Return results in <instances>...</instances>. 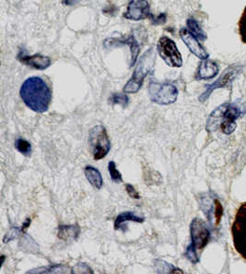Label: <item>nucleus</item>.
<instances>
[{"mask_svg": "<svg viewBox=\"0 0 246 274\" xmlns=\"http://www.w3.org/2000/svg\"><path fill=\"white\" fill-rule=\"evenodd\" d=\"M156 63V52L153 47L147 49L138 60L137 67L133 73L132 77L128 81L124 91L126 93H136L142 87L145 78L152 72Z\"/></svg>", "mask_w": 246, "mask_h": 274, "instance_id": "obj_3", "label": "nucleus"}, {"mask_svg": "<svg viewBox=\"0 0 246 274\" xmlns=\"http://www.w3.org/2000/svg\"><path fill=\"white\" fill-rule=\"evenodd\" d=\"M238 26H239V34L241 36V41L246 43V6L242 11L241 18L239 19Z\"/></svg>", "mask_w": 246, "mask_h": 274, "instance_id": "obj_22", "label": "nucleus"}, {"mask_svg": "<svg viewBox=\"0 0 246 274\" xmlns=\"http://www.w3.org/2000/svg\"><path fill=\"white\" fill-rule=\"evenodd\" d=\"M85 177L87 178V180L90 182V185L95 188H103L104 186V180H103V177L100 173L98 169L95 168L93 166H86L85 167Z\"/></svg>", "mask_w": 246, "mask_h": 274, "instance_id": "obj_17", "label": "nucleus"}, {"mask_svg": "<svg viewBox=\"0 0 246 274\" xmlns=\"http://www.w3.org/2000/svg\"><path fill=\"white\" fill-rule=\"evenodd\" d=\"M157 52L169 67H181L183 66L182 55L173 39L161 36L157 43Z\"/></svg>", "mask_w": 246, "mask_h": 274, "instance_id": "obj_7", "label": "nucleus"}, {"mask_svg": "<svg viewBox=\"0 0 246 274\" xmlns=\"http://www.w3.org/2000/svg\"><path fill=\"white\" fill-rule=\"evenodd\" d=\"M223 208L222 203L218 200L215 201V218H216V225L218 226L223 218Z\"/></svg>", "mask_w": 246, "mask_h": 274, "instance_id": "obj_24", "label": "nucleus"}, {"mask_svg": "<svg viewBox=\"0 0 246 274\" xmlns=\"http://www.w3.org/2000/svg\"><path fill=\"white\" fill-rule=\"evenodd\" d=\"M19 95L24 104L36 113H45L52 101V91L42 78L31 77L22 83Z\"/></svg>", "mask_w": 246, "mask_h": 274, "instance_id": "obj_1", "label": "nucleus"}, {"mask_svg": "<svg viewBox=\"0 0 246 274\" xmlns=\"http://www.w3.org/2000/svg\"><path fill=\"white\" fill-rule=\"evenodd\" d=\"M241 71H242V66L240 64H232L231 66H229L216 82L208 85L206 91L199 96V101H207L215 90L231 85L232 82L241 74Z\"/></svg>", "mask_w": 246, "mask_h": 274, "instance_id": "obj_8", "label": "nucleus"}, {"mask_svg": "<svg viewBox=\"0 0 246 274\" xmlns=\"http://www.w3.org/2000/svg\"><path fill=\"white\" fill-rule=\"evenodd\" d=\"M149 94L151 100L159 106H169L174 104L178 97L177 88L170 83L150 82Z\"/></svg>", "mask_w": 246, "mask_h": 274, "instance_id": "obj_6", "label": "nucleus"}, {"mask_svg": "<svg viewBox=\"0 0 246 274\" xmlns=\"http://www.w3.org/2000/svg\"><path fill=\"white\" fill-rule=\"evenodd\" d=\"M15 148L25 157H30L32 155V145L28 140L24 139H18L15 141Z\"/></svg>", "mask_w": 246, "mask_h": 274, "instance_id": "obj_19", "label": "nucleus"}, {"mask_svg": "<svg viewBox=\"0 0 246 274\" xmlns=\"http://www.w3.org/2000/svg\"><path fill=\"white\" fill-rule=\"evenodd\" d=\"M80 227L78 226H61L58 227V237L64 241L76 240L80 236Z\"/></svg>", "mask_w": 246, "mask_h": 274, "instance_id": "obj_16", "label": "nucleus"}, {"mask_svg": "<svg viewBox=\"0 0 246 274\" xmlns=\"http://www.w3.org/2000/svg\"><path fill=\"white\" fill-rule=\"evenodd\" d=\"M186 25H187V30L196 38L201 41L207 40L208 38L207 34L204 32V30L201 28V26L199 25V21L196 19H194V18L187 19Z\"/></svg>", "mask_w": 246, "mask_h": 274, "instance_id": "obj_18", "label": "nucleus"}, {"mask_svg": "<svg viewBox=\"0 0 246 274\" xmlns=\"http://www.w3.org/2000/svg\"><path fill=\"white\" fill-rule=\"evenodd\" d=\"M218 73V66L217 63L210 59H204L199 64L198 71L195 73V79L198 81L210 80L216 77Z\"/></svg>", "mask_w": 246, "mask_h": 274, "instance_id": "obj_14", "label": "nucleus"}, {"mask_svg": "<svg viewBox=\"0 0 246 274\" xmlns=\"http://www.w3.org/2000/svg\"><path fill=\"white\" fill-rule=\"evenodd\" d=\"M126 190L128 192L129 197H132V198H135V200H139L140 198V195L139 193L137 192L136 190V188L133 187L132 185L130 184H127L126 185Z\"/></svg>", "mask_w": 246, "mask_h": 274, "instance_id": "obj_26", "label": "nucleus"}, {"mask_svg": "<svg viewBox=\"0 0 246 274\" xmlns=\"http://www.w3.org/2000/svg\"><path fill=\"white\" fill-rule=\"evenodd\" d=\"M110 102L112 105H120L123 107H126L129 103V98L128 95L124 93H114L110 98Z\"/></svg>", "mask_w": 246, "mask_h": 274, "instance_id": "obj_20", "label": "nucleus"}, {"mask_svg": "<svg viewBox=\"0 0 246 274\" xmlns=\"http://www.w3.org/2000/svg\"><path fill=\"white\" fill-rule=\"evenodd\" d=\"M185 257L192 262V263H198L199 261V256L196 253V250L194 245H188L186 252H185Z\"/></svg>", "mask_w": 246, "mask_h": 274, "instance_id": "obj_23", "label": "nucleus"}, {"mask_svg": "<svg viewBox=\"0 0 246 274\" xmlns=\"http://www.w3.org/2000/svg\"><path fill=\"white\" fill-rule=\"evenodd\" d=\"M232 235L234 248L246 260V202L237 211L232 223Z\"/></svg>", "mask_w": 246, "mask_h": 274, "instance_id": "obj_4", "label": "nucleus"}, {"mask_svg": "<svg viewBox=\"0 0 246 274\" xmlns=\"http://www.w3.org/2000/svg\"><path fill=\"white\" fill-rule=\"evenodd\" d=\"M151 15V5L147 0H131L124 13V18L138 21L150 18Z\"/></svg>", "mask_w": 246, "mask_h": 274, "instance_id": "obj_11", "label": "nucleus"}, {"mask_svg": "<svg viewBox=\"0 0 246 274\" xmlns=\"http://www.w3.org/2000/svg\"><path fill=\"white\" fill-rule=\"evenodd\" d=\"M150 19H151V21H152V24H164L166 22V20H167V16H166L165 13H161V14L158 15V16L151 15V16H150Z\"/></svg>", "mask_w": 246, "mask_h": 274, "instance_id": "obj_25", "label": "nucleus"}, {"mask_svg": "<svg viewBox=\"0 0 246 274\" xmlns=\"http://www.w3.org/2000/svg\"><path fill=\"white\" fill-rule=\"evenodd\" d=\"M245 114V106L240 100L218 106L208 117L207 130L209 132L219 127L223 133L231 135L236 130V119Z\"/></svg>", "mask_w": 246, "mask_h": 274, "instance_id": "obj_2", "label": "nucleus"}, {"mask_svg": "<svg viewBox=\"0 0 246 274\" xmlns=\"http://www.w3.org/2000/svg\"><path fill=\"white\" fill-rule=\"evenodd\" d=\"M108 170H109L110 177L112 178V180L115 183L123 182V178L122 175L119 172L116 168V164L114 161H111L108 164Z\"/></svg>", "mask_w": 246, "mask_h": 274, "instance_id": "obj_21", "label": "nucleus"}, {"mask_svg": "<svg viewBox=\"0 0 246 274\" xmlns=\"http://www.w3.org/2000/svg\"><path fill=\"white\" fill-rule=\"evenodd\" d=\"M129 221L137 222V223H142L145 221V219H144V217L138 216L136 213L132 212H122L119 214L118 216L116 217V219L114 221V229L115 230L123 229L125 231L123 225Z\"/></svg>", "mask_w": 246, "mask_h": 274, "instance_id": "obj_15", "label": "nucleus"}, {"mask_svg": "<svg viewBox=\"0 0 246 274\" xmlns=\"http://www.w3.org/2000/svg\"><path fill=\"white\" fill-rule=\"evenodd\" d=\"M89 145L94 160H101L109 154L111 141L104 126H95L89 131Z\"/></svg>", "mask_w": 246, "mask_h": 274, "instance_id": "obj_5", "label": "nucleus"}, {"mask_svg": "<svg viewBox=\"0 0 246 274\" xmlns=\"http://www.w3.org/2000/svg\"><path fill=\"white\" fill-rule=\"evenodd\" d=\"M17 58L19 62H21L24 65L32 67V68H34V69H38V70L46 69L51 66V59L48 57L42 56L40 54L29 56L27 54L19 52Z\"/></svg>", "mask_w": 246, "mask_h": 274, "instance_id": "obj_13", "label": "nucleus"}, {"mask_svg": "<svg viewBox=\"0 0 246 274\" xmlns=\"http://www.w3.org/2000/svg\"><path fill=\"white\" fill-rule=\"evenodd\" d=\"M179 34H180L182 41L185 43V45L187 46V48L189 49L191 53L194 55L196 58L201 59V60L208 59V57H209V54L201 45V43H199V39L191 34L188 30L185 29V28H182L180 30Z\"/></svg>", "mask_w": 246, "mask_h": 274, "instance_id": "obj_12", "label": "nucleus"}, {"mask_svg": "<svg viewBox=\"0 0 246 274\" xmlns=\"http://www.w3.org/2000/svg\"><path fill=\"white\" fill-rule=\"evenodd\" d=\"M80 0H62V3L65 6L76 5Z\"/></svg>", "mask_w": 246, "mask_h": 274, "instance_id": "obj_27", "label": "nucleus"}, {"mask_svg": "<svg viewBox=\"0 0 246 274\" xmlns=\"http://www.w3.org/2000/svg\"><path fill=\"white\" fill-rule=\"evenodd\" d=\"M190 233L192 239L191 245H194L195 250H203L208 245L210 239V231L203 220L194 218L190 225Z\"/></svg>", "mask_w": 246, "mask_h": 274, "instance_id": "obj_9", "label": "nucleus"}, {"mask_svg": "<svg viewBox=\"0 0 246 274\" xmlns=\"http://www.w3.org/2000/svg\"><path fill=\"white\" fill-rule=\"evenodd\" d=\"M104 46L107 48H112L114 46H121V45H128L131 53V60H130V67L135 66L137 62V58L140 52V45L134 34H130L128 36L119 37V38H108L104 41Z\"/></svg>", "mask_w": 246, "mask_h": 274, "instance_id": "obj_10", "label": "nucleus"}]
</instances>
